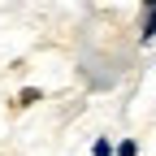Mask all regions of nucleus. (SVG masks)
Segmentation results:
<instances>
[{
  "mask_svg": "<svg viewBox=\"0 0 156 156\" xmlns=\"http://www.w3.org/2000/svg\"><path fill=\"white\" fill-rule=\"evenodd\" d=\"M156 39V0H143L139 9V44H152Z\"/></svg>",
  "mask_w": 156,
  "mask_h": 156,
  "instance_id": "obj_1",
  "label": "nucleus"
},
{
  "mask_svg": "<svg viewBox=\"0 0 156 156\" xmlns=\"http://www.w3.org/2000/svg\"><path fill=\"white\" fill-rule=\"evenodd\" d=\"M35 100H44V91H39V87H22V91H17V100H13V108H30Z\"/></svg>",
  "mask_w": 156,
  "mask_h": 156,
  "instance_id": "obj_2",
  "label": "nucleus"
},
{
  "mask_svg": "<svg viewBox=\"0 0 156 156\" xmlns=\"http://www.w3.org/2000/svg\"><path fill=\"white\" fill-rule=\"evenodd\" d=\"M91 156H117V143L100 134V139H91Z\"/></svg>",
  "mask_w": 156,
  "mask_h": 156,
  "instance_id": "obj_3",
  "label": "nucleus"
},
{
  "mask_svg": "<svg viewBox=\"0 0 156 156\" xmlns=\"http://www.w3.org/2000/svg\"><path fill=\"white\" fill-rule=\"evenodd\" d=\"M117 156H139V139H117Z\"/></svg>",
  "mask_w": 156,
  "mask_h": 156,
  "instance_id": "obj_4",
  "label": "nucleus"
}]
</instances>
